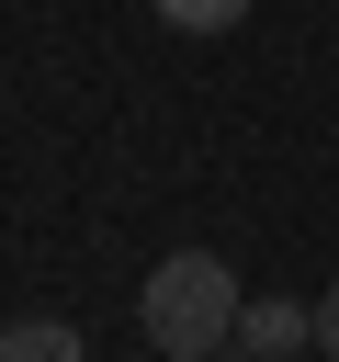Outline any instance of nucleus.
I'll use <instances>...</instances> for the list:
<instances>
[{
    "mask_svg": "<svg viewBox=\"0 0 339 362\" xmlns=\"http://www.w3.org/2000/svg\"><path fill=\"white\" fill-rule=\"evenodd\" d=\"M237 272L215 260V249H170L147 283H136V328L170 351V362H203V351H226V328H237Z\"/></svg>",
    "mask_w": 339,
    "mask_h": 362,
    "instance_id": "f257e3e1",
    "label": "nucleus"
},
{
    "mask_svg": "<svg viewBox=\"0 0 339 362\" xmlns=\"http://www.w3.org/2000/svg\"><path fill=\"white\" fill-rule=\"evenodd\" d=\"M237 339H249V362H282L316 339V305H237Z\"/></svg>",
    "mask_w": 339,
    "mask_h": 362,
    "instance_id": "f03ea898",
    "label": "nucleus"
},
{
    "mask_svg": "<svg viewBox=\"0 0 339 362\" xmlns=\"http://www.w3.org/2000/svg\"><path fill=\"white\" fill-rule=\"evenodd\" d=\"M0 362H79V328L68 317H11L0 328Z\"/></svg>",
    "mask_w": 339,
    "mask_h": 362,
    "instance_id": "7ed1b4c3",
    "label": "nucleus"
},
{
    "mask_svg": "<svg viewBox=\"0 0 339 362\" xmlns=\"http://www.w3.org/2000/svg\"><path fill=\"white\" fill-rule=\"evenodd\" d=\"M158 23H181V34H226V23H249V0H158Z\"/></svg>",
    "mask_w": 339,
    "mask_h": 362,
    "instance_id": "20e7f679",
    "label": "nucleus"
},
{
    "mask_svg": "<svg viewBox=\"0 0 339 362\" xmlns=\"http://www.w3.org/2000/svg\"><path fill=\"white\" fill-rule=\"evenodd\" d=\"M316 351H328V362H339V283H328V294H316Z\"/></svg>",
    "mask_w": 339,
    "mask_h": 362,
    "instance_id": "39448f33",
    "label": "nucleus"
},
{
    "mask_svg": "<svg viewBox=\"0 0 339 362\" xmlns=\"http://www.w3.org/2000/svg\"><path fill=\"white\" fill-rule=\"evenodd\" d=\"M203 362H249V351H203Z\"/></svg>",
    "mask_w": 339,
    "mask_h": 362,
    "instance_id": "423d86ee",
    "label": "nucleus"
}]
</instances>
